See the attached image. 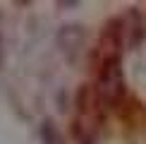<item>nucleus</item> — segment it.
<instances>
[{
    "label": "nucleus",
    "instance_id": "f257e3e1",
    "mask_svg": "<svg viewBox=\"0 0 146 144\" xmlns=\"http://www.w3.org/2000/svg\"><path fill=\"white\" fill-rule=\"evenodd\" d=\"M96 91H98V101L106 106H115L125 96V79H122V70H120V58H110L101 63Z\"/></svg>",
    "mask_w": 146,
    "mask_h": 144
},
{
    "label": "nucleus",
    "instance_id": "f03ea898",
    "mask_svg": "<svg viewBox=\"0 0 146 144\" xmlns=\"http://www.w3.org/2000/svg\"><path fill=\"white\" fill-rule=\"evenodd\" d=\"M43 142L46 144H60V135H58L55 125H53L50 120H46V123H43Z\"/></svg>",
    "mask_w": 146,
    "mask_h": 144
}]
</instances>
